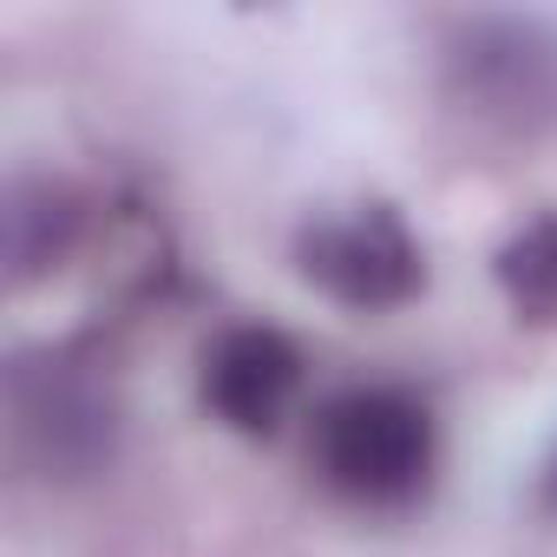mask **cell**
Returning a JSON list of instances; mask_svg holds the SVG:
<instances>
[{
	"instance_id": "obj_1",
	"label": "cell",
	"mask_w": 557,
	"mask_h": 557,
	"mask_svg": "<svg viewBox=\"0 0 557 557\" xmlns=\"http://www.w3.org/2000/svg\"><path fill=\"white\" fill-rule=\"evenodd\" d=\"M315 472L355 505H407L433 472V413L407 387H348L315 413Z\"/></svg>"
},
{
	"instance_id": "obj_2",
	"label": "cell",
	"mask_w": 557,
	"mask_h": 557,
	"mask_svg": "<svg viewBox=\"0 0 557 557\" xmlns=\"http://www.w3.org/2000/svg\"><path fill=\"white\" fill-rule=\"evenodd\" d=\"M446 92L466 119L505 138L557 125V27L511 14L466 21L446 47Z\"/></svg>"
},
{
	"instance_id": "obj_3",
	"label": "cell",
	"mask_w": 557,
	"mask_h": 557,
	"mask_svg": "<svg viewBox=\"0 0 557 557\" xmlns=\"http://www.w3.org/2000/svg\"><path fill=\"white\" fill-rule=\"evenodd\" d=\"M302 275L355 315H387L420 296L426 256L387 203H361L302 230Z\"/></svg>"
},
{
	"instance_id": "obj_4",
	"label": "cell",
	"mask_w": 557,
	"mask_h": 557,
	"mask_svg": "<svg viewBox=\"0 0 557 557\" xmlns=\"http://www.w3.org/2000/svg\"><path fill=\"white\" fill-rule=\"evenodd\" d=\"M296 394H302V355L283 329L243 322L203 348V407L230 433H249V440L275 433L289 420Z\"/></svg>"
},
{
	"instance_id": "obj_5",
	"label": "cell",
	"mask_w": 557,
	"mask_h": 557,
	"mask_svg": "<svg viewBox=\"0 0 557 557\" xmlns=\"http://www.w3.org/2000/svg\"><path fill=\"white\" fill-rule=\"evenodd\" d=\"M14 413H21V440L53 472H92L112 453V400L66 361L21 368Z\"/></svg>"
},
{
	"instance_id": "obj_6",
	"label": "cell",
	"mask_w": 557,
	"mask_h": 557,
	"mask_svg": "<svg viewBox=\"0 0 557 557\" xmlns=\"http://www.w3.org/2000/svg\"><path fill=\"white\" fill-rule=\"evenodd\" d=\"M498 289L524 322H557V216L524 223L505 249H498Z\"/></svg>"
},
{
	"instance_id": "obj_7",
	"label": "cell",
	"mask_w": 557,
	"mask_h": 557,
	"mask_svg": "<svg viewBox=\"0 0 557 557\" xmlns=\"http://www.w3.org/2000/svg\"><path fill=\"white\" fill-rule=\"evenodd\" d=\"M544 505L557 511V459H550V472H544Z\"/></svg>"
}]
</instances>
